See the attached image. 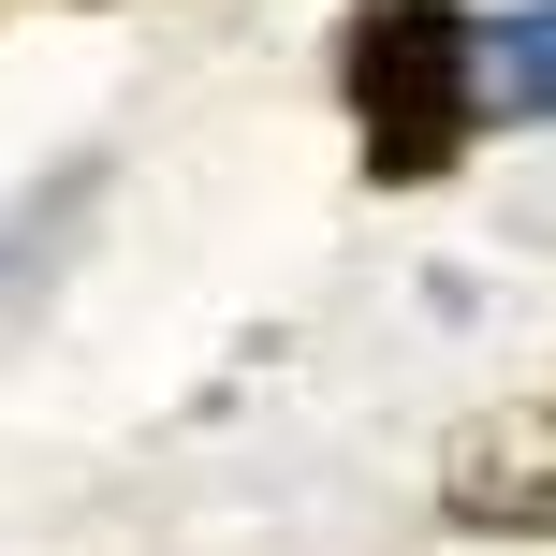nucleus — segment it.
Instances as JSON below:
<instances>
[{"mask_svg": "<svg viewBox=\"0 0 556 556\" xmlns=\"http://www.w3.org/2000/svg\"><path fill=\"white\" fill-rule=\"evenodd\" d=\"M483 103H498V117H556V0L483 45Z\"/></svg>", "mask_w": 556, "mask_h": 556, "instance_id": "obj_3", "label": "nucleus"}, {"mask_svg": "<svg viewBox=\"0 0 556 556\" xmlns=\"http://www.w3.org/2000/svg\"><path fill=\"white\" fill-rule=\"evenodd\" d=\"M337 74H352V132H366V176L381 191H425V176L469 162V132H483V29L454 0H352Z\"/></svg>", "mask_w": 556, "mask_h": 556, "instance_id": "obj_1", "label": "nucleus"}, {"mask_svg": "<svg viewBox=\"0 0 556 556\" xmlns=\"http://www.w3.org/2000/svg\"><path fill=\"white\" fill-rule=\"evenodd\" d=\"M440 513L454 528H498V542H556V395H513V410L454 425Z\"/></svg>", "mask_w": 556, "mask_h": 556, "instance_id": "obj_2", "label": "nucleus"}]
</instances>
